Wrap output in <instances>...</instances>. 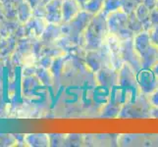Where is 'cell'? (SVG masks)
I'll return each instance as SVG.
<instances>
[{
	"instance_id": "1",
	"label": "cell",
	"mask_w": 158,
	"mask_h": 147,
	"mask_svg": "<svg viewBox=\"0 0 158 147\" xmlns=\"http://www.w3.org/2000/svg\"><path fill=\"white\" fill-rule=\"evenodd\" d=\"M109 35L106 16L102 12L94 15L83 37V48L85 51L95 50L104 45Z\"/></svg>"
},
{
	"instance_id": "2",
	"label": "cell",
	"mask_w": 158,
	"mask_h": 147,
	"mask_svg": "<svg viewBox=\"0 0 158 147\" xmlns=\"http://www.w3.org/2000/svg\"><path fill=\"white\" fill-rule=\"evenodd\" d=\"M134 44L143 69H151L158 62V47L150 39L149 32L143 31L134 36Z\"/></svg>"
},
{
	"instance_id": "3",
	"label": "cell",
	"mask_w": 158,
	"mask_h": 147,
	"mask_svg": "<svg viewBox=\"0 0 158 147\" xmlns=\"http://www.w3.org/2000/svg\"><path fill=\"white\" fill-rule=\"evenodd\" d=\"M94 16V15L83 9L74 19L67 22V23L61 24L63 35L73 44L83 47L84 34Z\"/></svg>"
},
{
	"instance_id": "4",
	"label": "cell",
	"mask_w": 158,
	"mask_h": 147,
	"mask_svg": "<svg viewBox=\"0 0 158 147\" xmlns=\"http://www.w3.org/2000/svg\"><path fill=\"white\" fill-rule=\"evenodd\" d=\"M106 19L109 32L111 35L117 36L121 40L132 39L135 36L129 28V15L122 8L108 14Z\"/></svg>"
},
{
	"instance_id": "5",
	"label": "cell",
	"mask_w": 158,
	"mask_h": 147,
	"mask_svg": "<svg viewBox=\"0 0 158 147\" xmlns=\"http://www.w3.org/2000/svg\"><path fill=\"white\" fill-rule=\"evenodd\" d=\"M137 73V84L143 94L148 95L158 88V76L151 69H140Z\"/></svg>"
},
{
	"instance_id": "6",
	"label": "cell",
	"mask_w": 158,
	"mask_h": 147,
	"mask_svg": "<svg viewBox=\"0 0 158 147\" xmlns=\"http://www.w3.org/2000/svg\"><path fill=\"white\" fill-rule=\"evenodd\" d=\"M121 57L124 63L130 65L135 72H139L141 68L140 59L137 53L134 44V37L125 40H121Z\"/></svg>"
},
{
	"instance_id": "7",
	"label": "cell",
	"mask_w": 158,
	"mask_h": 147,
	"mask_svg": "<svg viewBox=\"0 0 158 147\" xmlns=\"http://www.w3.org/2000/svg\"><path fill=\"white\" fill-rule=\"evenodd\" d=\"M48 24L49 23L46 18L32 16L26 24H23L26 31V37H30L35 40L40 39Z\"/></svg>"
},
{
	"instance_id": "8",
	"label": "cell",
	"mask_w": 158,
	"mask_h": 147,
	"mask_svg": "<svg viewBox=\"0 0 158 147\" xmlns=\"http://www.w3.org/2000/svg\"><path fill=\"white\" fill-rule=\"evenodd\" d=\"M97 84L104 88H112L119 84V70L113 67H103L94 73Z\"/></svg>"
},
{
	"instance_id": "9",
	"label": "cell",
	"mask_w": 158,
	"mask_h": 147,
	"mask_svg": "<svg viewBox=\"0 0 158 147\" xmlns=\"http://www.w3.org/2000/svg\"><path fill=\"white\" fill-rule=\"evenodd\" d=\"M64 0H49L45 3L46 20L48 23L61 25L63 23L62 6Z\"/></svg>"
},
{
	"instance_id": "10",
	"label": "cell",
	"mask_w": 158,
	"mask_h": 147,
	"mask_svg": "<svg viewBox=\"0 0 158 147\" xmlns=\"http://www.w3.org/2000/svg\"><path fill=\"white\" fill-rule=\"evenodd\" d=\"M83 9L84 8L79 2V0H64L62 6L63 23H67L74 19Z\"/></svg>"
},
{
	"instance_id": "11",
	"label": "cell",
	"mask_w": 158,
	"mask_h": 147,
	"mask_svg": "<svg viewBox=\"0 0 158 147\" xmlns=\"http://www.w3.org/2000/svg\"><path fill=\"white\" fill-rule=\"evenodd\" d=\"M62 36H63V31H62L61 25L49 23L47 25L45 31H43L40 40L42 42L51 43V42H56Z\"/></svg>"
},
{
	"instance_id": "12",
	"label": "cell",
	"mask_w": 158,
	"mask_h": 147,
	"mask_svg": "<svg viewBox=\"0 0 158 147\" xmlns=\"http://www.w3.org/2000/svg\"><path fill=\"white\" fill-rule=\"evenodd\" d=\"M21 25L22 24L17 19H8L4 17L0 20V35L4 37L12 36L17 32Z\"/></svg>"
},
{
	"instance_id": "13",
	"label": "cell",
	"mask_w": 158,
	"mask_h": 147,
	"mask_svg": "<svg viewBox=\"0 0 158 147\" xmlns=\"http://www.w3.org/2000/svg\"><path fill=\"white\" fill-rule=\"evenodd\" d=\"M25 141L28 146H48L50 145V137L43 133L25 134Z\"/></svg>"
},
{
	"instance_id": "14",
	"label": "cell",
	"mask_w": 158,
	"mask_h": 147,
	"mask_svg": "<svg viewBox=\"0 0 158 147\" xmlns=\"http://www.w3.org/2000/svg\"><path fill=\"white\" fill-rule=\"evenodd\" d=\"M135 15L138 16V18L139 19V21L143 23L144 31H149L152 28V24L150 21V13L151 10L149 8H148L143 3L139 4V6L135 8Z\"/></svg>"
},
{
	"instance_id": "15",
	"label": "cell",
	"mask_w": 158,
	"mask_h": 147,
	"mask_svg": "<svg viewBox=\"0 0 158 147\" xmlns=\"http://www.w3.org/2000/svg\"><path fill=\"white\" fill-rule=\"evenodd\" d=\"M32 16H34V8L31 6V4L27 0H24L18 7L17 20L21 24H26Z\"/></svg>"
},
{
	"instance_id": "16",
	"label": "cell",
	"mask_w": 158,
	"mask_h": 147,
	"mask_svg": "<svg viewBox=\"0 0 158 147\" xmlns=\"http://www.w3.org/2000/svg\"><path fill=\"white\" fill-rule=\"evenodd\" d=\"M35 76L39 79L40 83L45 85H51L54 81V78H55L50 69L44 68L42 66H40V65H36Z\"/></svg>"
},
{
	"instance_id": "17",
	"label": "cell",
	"mask_w": 158,
	"mask_h": 147,
	"mask_svg": "<svg viewBox=\"0 0 158 147\" xmlns=\"http://www.w3.org/2000/svg\"><path fill=\"white\" fill-rule=\"evenodd\" d=\"M128 15H129V20H128V22H129V28H130L131 31H132L133 34L135 35L139 34V32L143 31H144L143 25L139 21V19L138 18V16L135 15V11L129 13Z\"/></svg>"
},
{
	"instance_id": "18",
	"label": "cell",
	"mask_w": 158,
	"mask_h": 147,
	"mask_svg": "<svg viewBox=\"0 0 158 147\" xmlns=\"http://www.w3.org/2000/svg\"><path fill=\"white\" fill-rule=\"evenodd\" d=\"M103 6H104V0H89L84 5V10L88 11L89 13L92 14V15H96L100 13Z\"/></svg>"
},
{
	"instance_id": "19",
	"label": "cell",
	"mask_w": 158,
	"mask_h": 147,
	"mask_svg": "<svg viewBox=\"0 0 158 147\" xmlns=\"http://www.w3.org/2000/svg\"><path fill=\"white\" fill-rule=\"evenodd\" d=\"M120 8H122L121 0H104V6H103L101 12L107 17L108 14H110L111 12H114V11Z\"/></svg>"
},
{
	"instance_id": "20",
	"label": "cell",
	"mask_w": 158,
	"mask_h": 147,
	"mask_svg": "<svg viewBox=\"0 0 158 147\" xmlns=\"http://www.w3.org/2000/svg\"><path fill=\"white\" fill-rule=\"evenodd\" d=\"M143 2V0H121L122 9L128 14L135 10L139 4Z\"/></svg>"
},
{
	"instance_id": "21",
	"label": "cell",
	"mask_w": 158,
	"mask_h": 147,
	"mask_svg": "<svg viewBox=\"0 0 158 147\" xmlns=\"http://www.w3.org/2000/svg\"><path fill=\"white\" fill-rule=\"evenodd\" d=\"M0 145L1 146H12L17 145V141L13 134H0Z\"/></svg>"
},
{
	"instance_id": "22",
	"label": "cell",
	"mask_w": 158,
	"mask_h": 147,
	"mask_svg": "<svg viewBox=\"0 0 158 147\" xmlns=\"http://www.w3.org/2000/svg\"><path fill=\"white\" fill-rule=\"evenodd\" d=\"M146 97H148V103L151 107L158 108V88L155 89L153 92H151L150 94L146 95Z\"/></svg>"
},
{
	"instance_id": "23",
	"label": "cell",
	"mask_w": 158,
	"mask_h": 147,
	"mask_svg": "<svg viewBox=\"0 0 158 147\" xmlns=\"http://www.w3.org/2000/svg\"><path fill=\"white\" fill-rule=\"evenodd\" d=\"M148 32H149L151 41L158 47V25H155L152 27V28L148 31Z\"/></svg>"
},
{
	"instance_id": "24",
	"label": "cell",
	"mask_w": 158,
	"mask_h": 147,
	"mask_svg": "<svg viewBox=\"0 0 158 147\" xmlns=\"http://www.w3.org/2000/svg\"><path fill=\"white\" fill-rule=\"evenodd\" d=\"M150 21H151L152 27L155 25H158V8H154L153 10H151Z\"/></svg>"
},
{
	"instance_id": "25",
	"label": "cell",
	"mask_w": 158,
	"mask_h": 147,
	"mask_svg": "<svg viewBox=\"0 0 158 147\" xmlns=\"http://www.w3.org/2000/svg\"><path fill=\"white\" fill-rule=\"evenodd\" d=\"M30 4H31V6L32 8H35L36 6H39V5L42 4L43 2V0H27Z\"/></svg>"
},
{
	"instance_id": "26",
	"label": "cell",
	"mask_w": 158,
	"mask_h": 147,
	"mask_svg": "<svg viewBox=\"0 0 158 147\" xmlns=\"http://www.w3.org/2000/svg\"><path fill=\"white\" fill-rule=\"evenodd\" d=\"M150 114H151V117L158 118V108L151 107V109H150Z\"/></svg>"
},
{
	"instance_id": "27",
	"label": "cell",
	"mask_w": 158,
	"mask_h": 147,
	"mask_svg": "<svg viewBox=\"0 0 158 147\" xmlns=\"http://www.w3.org/2000/svg\"><path fill=\"white\" fill-rule=\"evenodd\" d=\"M5 17V11H4V5L0 1V20Z\"/></svg>"
},
{
	"instance_id": "28",
	"label": "cell",
	"mask_w": 158,
	"mask_h": 147,
	"mask_svg": "<svg viewBox=\"0 0 158 147\" xmlns=\"http://www.w3.org/2000/svg\"><path fill=\"white\" fill-rule=\"evenodd\" d=\"M151 70L153 71V72H154V74H155V75H157V76H158V62H157V63H156V64L154 65L153 67L151 68Z\"/></svg>"
},
{
	"instance_id": "29",
	"label": "cell",
	"mask_w": 158,
	"mask_h": 147,
	"mask_svg": "<svg viewBox=\"0 0 158 147\" xmlns=\"http://www.w3.org/2000/svg\"><path fill=\"white\" fill-rule=\"evenodd\" d=\"M88 1H89V0H79V2L81 4V6H83V7H84V5H85L86 2H88Z\"/></svg>"
},
{
	"instance_id": "30",
	"label": "cell",
	"mask_w": 158,
	"mask_h": 147,
	"mask_svg": "<svg viewBox=\"0 0 158 147\" xmlns=\"http://www.w3.org/2000/svg\"><path fill=\"white\" fill-rule=\"evenodd\" d=\"M0 1H1V2H2V3L4 4L5 2H6V1H7V0H0Z\"/></svg>"
},
{
	"instance_id": "31",
	"label": "cell",
	"mask_w": 158,
	"mask_h": 147,
	"mask_svg": "<svg viewBox=\"0 0 158 147\" xmlns=\"http://www.w3.org/2000/svg\"><path fill=\"white\" fill-rule=\"evenodd\" d=\"M156 8H158V0H157V4H156Z\"/></svg>"
},
{
	"instance_id": "32",
	"label": "cell",
	"mask_w": 158,
	"mask_h": 147,
	"mask_svg": "<svg viewBox=\"0 0 158 147\" xmlns=\"http://www.w3.org/2000/svg\"><path fill=\"white\" fill-rule=\"evenodd\" d=\"M2 56V54H1V52H0V57H1Z\"/></svg>"
}]
</instances>
